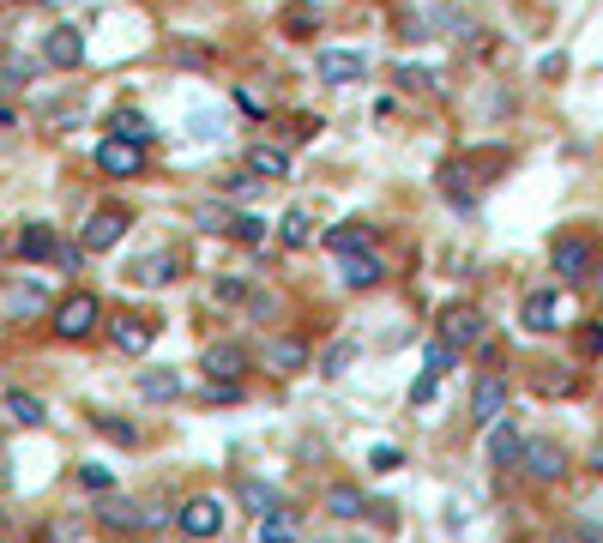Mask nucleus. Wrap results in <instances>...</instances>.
<instances>
[{
	"mask_svg": "<svg viewBox=\"0 0 603 543\" xmlns=\"http://www.w3.org/2000/svg\"><path fill=\"white\" fill-rule=\"evenodd\" d=\"M555 543H567V537H555Z\"/></svg>",
	"mask_w": 603,
	"mask_h": 543,
	"instance_id": "43",
	"label": "nucleus"
},
{
	"mask_svg": "<svg viewBox=\"0 0 603 543\" xmlns=\"http://www.w3.org/2000/svg\"><path fill=\"white\" fill-rule=\"evenodd\" d=\"M139 392H145V399H157V405H169V399H182V375H175V369H145Z\"/></svg>",
	"mask_w": 603,
	"mask_h": 543,
	"instance_id": "25",
	"label": "nucleus"
},
{
	"mask_svg": "<svg viewBox=\"0 0 603 543\" xmlns=\"http://www.w3.org/2000/svg\"><path fill=\"white\" fill-rule=\"evenodd\" d=\"M205 224H212V230H224V236H235V242H247V248H260V242H266V224H260L254 212H205Z\"/></svg>",
	"mask_w": 603,
	"mask_h": 543,
	"instance_id": "15",
	"label": "nucleus"
},
{
	"mask_svg": "<svg viewBox=\"0 0 603 543\" xmlns=\"http://www.w3.org/2000/svg\"><path fill=\"white\" fill-rule=\"evenodd\" d=\"M97 320H103V302L91 297V290H72V297L55 302V332H61L67 345L91 339V332H97Z\"/></svg>",
	"mask_w": 603,
	"mask_h": 543,
	"instance_id": "3",
	"label": "nucleus"
},
{
	"mask_svg": "<svg viewBox=\"0 0 603 543\" xmlns=\"http://www.w3.org/2000/svg\"><path fill=\"white\" fill-rule=\"evenodd\" d=\"M320 242H327V254H332V260H344V254H362V248H375V230L362 224V217H350V224L320 230Z\"/></svg>",
	"mask_w": 603,
	"mask_h": 543,
	"instance_id": "13",
	"label": "nucleus"
},
{
	"mask_svg": "<svg viewBox=\"0 0 603 543\" xmlns=\"http://www.w3.org/2000/svg\"><path fill=\"white\" fill-rule=\"evenodd\" d=\"M0 410H7L12 423H25V429H37V423L49 417V410H42V399H37V392H25V387H7V392H0Z\"/></svg>",
	"mask_w": 603,
	"mask_h": 543,
	"instance_id": "21",
	"label": "nucleus"
},
{
	"mask_svg": "<svg viewBox=\"0 0 603 543\" xmlns=\"http://www.w3.org/2000/svg\"><path fill=\"white\" fill-rule=\"evenodd\" d=\"M519 465H525V472H532L537 483H562V477H567V453L555 447V442H525Z\"/></svg>",
	"mask_w": 603,
	"mask_h": 543,
	"instance_id": "11",
	"label": "nucleus"
},
{
	"mask_svg": "<svg viewBox=\"0 0 603 543\" xmlns=\"http://www.w3.org/2000/svg\"><path fill=\"white\" fill-rule=\"evenodd\" d=\"M169 266H175V254H145L134 266V278H139V284H164V278H175Z\"/></svg>",
	"mask_w": 603,
	"mask_h": 543,
	"instance_id": "28",
	"label": "nucleus"
},
{
	"mask_svg": "<svg viewBox=\"0 0 603 543\" xmlns=\"http://www.w3.org/2000/svg\"><path fill=\"white\" fill-rule=\"evenodd\" d=\"M369 465H375V472H392V465H399V447H375Z\"/></svg>",
	"mask_w": 603,
	"mask_h": 543,
	"instance_id": "36",
	"label": "nucleus"
},
{
	"mask_svg": "<svg viewBox=\"0 0 603 543\" xmlns=\"http://www.w3.org/2000/svg\"><path fill=\"white\" fill-rule=\"evenodd\" d=\"M440 339H447L453 350H470V345L483 339V314L470 302H453L447 314H440Z\"/></svg>",
	"mask_w": 603,
	"mask_h": 543,
	"instance_id": "10",
	"label": "nucleus"
},
{
	"mask_svg": "<svg viewBox=\"0 0 603 543\" xmlns=\"http://www.w3.org/2000/svg\"><path fill=\"white\" fill-rule=\"evenodd\" d=\"M0 127H12V109H0Z\"/></svg>",
	"mask_w": 603,
	"mask_h": 543,
	"instance_id": "40",
	"label": "nucleus"
},
{
	"mask_svg": "<svg viewBox=\"0 0 603 543\" xmlns=\"http://www.w3.org/2000/svg\"><path fill=\"white\" fill-rule=\"evenodd\" d=\"M127 224H134V217H127L121 205H97V212L85 217V230H79V248L85 254H109V248L127 236Z\"/></svg>",
	"mask_w": 603,
	"mask_h": 543,
	"instance_id": "4",
	"label": "nucleus"
},
{
	"mask_svg": "<svg viewBox=\"0 0 603 543\" xmlns=\"http://www.w3.org/2000/svg\"><path fill=\"white\" fill-rule=\"evenodd\" d=\"M549 266H555V278H567V284H585V278L597 272V248H592V236H580V230L555 236V242H549Z\"/></svg>",
	"mask_w": 603,
	"mask_h": 543,
	"instance_id": "2",
	"label": "nucleus"
},
{
	"mask_svg": "<svg viewBox=\"0 0 603 543\" xmlns=\"http://www.w3.org/2000/svg\"><path fill=\"white\" fill-rule=\"evenodd\" d=\"M278 242H284L290 254H302V248L314 242V217H308V212H284V217H278Z\"/></svg>",
	"mask_w": 603,
	"mask_h": 543,
	"instance_id": "24",
	"label": "nucleus"
},
{
	"mask_svg": "<svg viewBox=\"0 0 603 543\" xmlns=\"http://www.w3.org/2000/svg\"><path fill=\"white\" fill-rule=\"evenodd\" d=\"M55 266L72 272V266H79V248H67V242H61V248H55Z\"/></svg>",
	"mask_w": 603,
	"mask_h": 543,
	"instance_id": "38",
	"label": "nucleus"
},
{
	"mask_svg": "<svg viewBox=\"0 0 603 543\" xmlns=\"http://www.w3.org/2000/svg\"><path fill=\"white\" fill-rule=\"evenodd\" d=\"M260 362H266L272 375H296V369H308V345L302 339H272Z\"/></svg>",
	"mask_w": 603,
	"mask_h": 543,
	"instance_id": "20",
	"label": "nucleus"
},
{
	"mask_svg": "<svg viewBox=\"0 0 603 543\" xmlns=\"http://www.w3.org/2000/svg\"><path fill=\"white\" fill-rule=\"evenodd\" d=\"M19 7H37V0H19Z\"/></svg>",
	"mask_w": 603,
	"mask_h": 543,
	"instance_id": "41",
	"label": "nucleus"
},
{
	"mask_svg": "<svg viewBox=\"0 0 603 543\" xmlns=\"http://www.w3.org/2000/svg\"><path fill=\"white\" fill-rule=\"evenodd\" d=\"M242 175H254V182H284V175H290V152H278V145H247Z\"/></svg>",
	"mask_w": 603,
	"mask_h": 543,
	"instance_id": "16",
	"label": "nucleus"
},
{
	"mask_svg": "<svg viewBox=\"0 0 603 543\" xmlns=\"http://www.w3.org/2000/svg\"><path fill=\"white\" fill-rule=\"evenodd\" d=\"M55 248H61L55 224H25V230H19V254H25V260H55Z\"/></svg>",
	"mask_w": 603,
	"mask_h": 543,
	"instance_id": "22",
	"label": "nucleus"
},
{
	"mask_svg": "<svg viewBox=\"0 0 603 543\" xmlns=\"http://www.w3.org/2000/svg\"><path fill=\"white\" fill-rule=\"evenodd\" d=\"M592 465H597V472H603V435H597V447H592Z\"/></svg>",
	"mask_w": 603,
	"mask_h": 543,
	"instance_id": "39",
	"label": "nucleus"
},
{
	"mask_svg": "<svg viewBox=\"0 0 603 543\" xmlns=\"http://www.w3.org/2000/svg\"><path fill=\"white\" fill-rule=\"evenodd\" d=\"M42 61L61 67V72L79 67L85 61V31H79V25H55V31L42 37Z\"/></svg>",
	"mask_w": 603,
	"mask_h": 543,
	"instance_id": "8",
	"label": "nucleus"
},
{
	"mask_svg": "<svg viewBox=\"0 0 603 543\" xmlns=\"http://www.w3.org/2000/svg\"><path fill=\"white\" fill-rule=\"evenodd\" d=\"M314 72H320L327 85H357L362 72H369V55H362V49H320Z\"/></svg>",
	"mask_w": 603,
	"mask_h": 543,
	"instance_id": "9",
	"label": "nucleus"
},
{
	"mask_svg": "<svg viewBox=\"0 0 603 543\" xmlns=\"http://www.w3.org/2000/svg\"><path fill=\"white\" fill-rule=\"evenodd\" d=\"M260 543H302V513H290V507L260 513Z\"/></svg>",
	"mask_w": 603,
	"mask_h": 543,
	"instance_id": "18",
	"label": "nucleus"
},
{
	"mask_svg": "<svg viewBox=\"0 0 603 543\" xmlns=\"http://www.w3.org/2000/svg\"><path fill=\"white\" fill-rule=\"evenodd\" d=\"M157 339V320L152 314H134V308H121V314H109V345L127 350V357H145Z\"/></svg>",
	"mask_w": 603,
	"mask_h": 543,
	"instance_id": "5",
	"label": "nucleus"
},
{
	"mask_svg": "<svg viewBox=\"0 0 603 543\" xmlns=\"http://www.w3.org/2000/svg\"><path fill=\"white\" fill-rule=\"evenodd\" d=\"M79 483H85V489H103V495H109V489H115V472H109V465H79Z\"/></svg>",
	"mask_w": 603,
	"mask_h": 543,
	"instance_id": "32",
	"label": "nucleus"
},
{
	"mask_svg": "<svg viewBox=\"0 0 603 543\" xmlns=\"http://www.w3.org/2000/svg\"><path fill=\"white\" fill-rule=\"evenodd\" d=\"M338 278H344V290H375L380 278H387V260H380L375 248H362V254L338 260Z\"/></svg>",
	"mask_w": 603,
	"mask_h": 543,
	"instance_id": "12",
	"label": "nucleus"
},
{
	"mask_svg": "<svg viewBox=\"0 0 603 543\" xmlns=\"http://www.w3.org/2000/svg\"><path fill=\"white\" fill-rule=\"evenodd\" d=\"M97 169L115 175V182H127V175L145 169V145H127V139L103 134V139H97Z\"/></svg>",
	"mask_w": 603,
	"mask_h": 543,
	"instance_id": "7",
	"label": "nucleus"
},
{
	"mask_svg": "<svg viewBox=\"0 0 603 543\" xmlns=\"http://www.w3.org/2000/svg\"><path fill=\"white\" fill-rule=\"evenodd\" d=\"M327 513H332V520H357V513H362V495H357V489H332V495H327Z\"/></svg>",
	"mask_w": 603,
	"mask_h": 543,
	"instance_id": "30",
	"label": "nucleus"
},
{
	"mask_svg": "<svg viewBox=\"0 0 603 543\" xmlns=\"http://www.w3.org/2000/svg\"><path fill=\"white\" fill-rule=\"evenodd\" d=\"M519 453H525V435L507 417L489 423V465H519Z\"/></svg>",
	"mask_w": 603,
	"mask_h": 543,
	"instance_id": "19",
	"label": "nucleus"
},
{
	"mask_svg": "<svg viewBox=\"0 0 603 543\" xmlns=\"http://www.w3.org/2000/svg\"><path fill=\"white\" fill-rule=\"evenodd\" d=\"M507 417V375H483L477 387H470V423L477 429H489V423Z\"/></svg>",
	"mask_w": 603,
	"mask_h": 543,
	"instance_id": "6",
	"label": "nucleus"
},
{
	"mask_svg": "<svg viewBox=\"0 0 603 543\" xmlns=\"http://www.w3.org/2000/svg\"><path fill=\"white\" fill-rule=\"evenodd\" d=\"M422 362H429V369H422V375H435V380H440V375L453 369V362H459V350H453L447 339H429V357H422Z\"/></svg>",
	"mask_w": 603,
	"mask_h": 543,
	"instance_id": "29",
	"label": "nucleus"
},
{
	"mask_svg": "<svg viewBox=\"0 0 603 543\" xmlns=\"http://www.w3.org/2000/svg\"><path fill=\"white\" fill-rule=\"evenodd\" d=\"M580 350H585V357H597V350H603V327H580Z\"/></svg>",
	"mask_w": 603,
	"mask_h": 543,
	"instance_id": "34",
	"label": "nucleus"
},
{
	"mask_svg": "<svg viewBox=\"0 0 603 543\" xmlns=\"http://www.w3.org/2000/svg\"><path fill=\"white\" fill-rule=\"evenodd\" d=\"M175 525H182L187 543H212V537H224L230 513H224V502H217V495H187L182 513H175Z\"/></svg>",
	"mask_w": 603,
	"mask_h": 543,
	"instance_id": "1",
	"label": "nucleus"
},
{
	"mask_svg": "<svg viewBox=\"0 0 603 543\" xmlns=\"http://www.w3.org/2000/svg\"><path fill=\"white\" fill-rule=\"evenodd\" d=\"M25 79V61H12V55H7V61H0V85H19Z\"/></svg>",
	"mask_w": 603,
	"mask_h": 543,
	"instance_id": "37",
	"label": "nucleus"
},
{
	"mask_svg": "<svg viewBox=\"0 0 603 543\" xmlns=\"http://www.w3.org/2000/svg\"><path fill=\"white\" fill-rule=\"evenodd\" d=\"M435 399V375H422L417 387H410V405H429Z\"/></svg>",
	"mask_w": 603,
	"mask_h": 543,
	"instance_id": "35",
	"label": "nucleus"
},
{
	"mask_svg": "<svg viewBox=\"0 0 603 543\" xmlns=\"http://www.w3.org/2000/svg\"><path fill=\"white\" fill-rule=\"evenodd\" d=\"M97 429L109 435L115 447H139V429H134V423H121V417H97Z\"/></svg>",
	"mask_w": 603,
	"mask_h": 543,
	"instance_id": "31",
	"label": "nucleus"
},
{
	"mask_svg": "<svg viewBox=\"0 0 603 543\" xmlns=\"http://www.w3.org/2000/svg\"><path fill=\"white\" fill-rule=\"evenodd\" d=\"M242 297H247V278H235V272L217 278V302H242Z\"/></svg>",
	"mask_w": 603,
	"mask_h": 543,
	"instance_id": "33",
	"label": "nucleus"
},
{
	"mask_svg": "<svg viewBox=\"0 0 603 543\" xmlns=\"http://www.w3.org/2000/svg\"><path fill=\"white\" fill-rule=\"evenodd\" d=\"M49 308V297H42L37 284H12L7 290V314H42Z\"/></svg>",
	"mask_w": 603,
	"mask_h": 543,
	"instance_id": "27",
	"label": "nucleus"
},
{
	"mask_svg": "<svg viewBox=\"0 0 603 543\" xmlns=\"http://www.w3.org/2000/svg\"><path fill=\"white\" fill-rule=\"evenodd\" d=\"M0 248H7V236H0Z\"/></svg>",
	"mask_w": 603,
	"mask_h": 543,
	"instance_id": "42",
	"label": "nucleus"
},
{
	"mask_svg": "<svg viewBox=\"0 0 603 543\" xmlns=\"http://www.w3.org/2000/svg\"><path fill=\"white\" fill-rule=\"evenodd\" d=\"M109 134H115V139H127V145H152V122H145L139 109H115Z\"/></svg>",
	"mask_w": 603,
	"mask_h": 543,
	"instance_id": "26",
	"label": "nucleus"
},
{
	"mask_svg": "<svg viewBox=\"0 0 603 543\" xmlns=\"http://www.w3.org/2000/svg\"><path fill=\"white\" fill-rule=\"evenodd\" d=\"M200 375H205V380H242V375H247V350H242V345H212V350L200 357Z\"/></svg>",
	"mask_w": 603,
	"mask_h": 543,
	"instance_id": "14",
	"label": "nucleus"
},
{
	"mask_svg": "<svg viewBox=\"0 0 603 543\" xmlns=\"http://www.w3.org/2000/svg\"><path fill=\"white\" fill-rule=\"evenodd\" d=\"M235 502H242L247 513H272V507H284V502H278V489H272V483H260V477H235Z\"/></svg>",
	"mask_w": 603,
	"mask_h": 543,
	"instance_id": "23",
	"label": "nucleus"
},
{
	"mask_svg": "<svg viewBox=\"0 0 603 543\" xmlns=\"http://www.w3.org/2000/svg\"><path fill=\"white\" fill-rule=\"evenodd\" d=\"M519 314H525V327H532V332H555V327H562V297H555V290H532Z\"/></svg>",
	"mask_w": 603,
	"mask_h": 543,
	"instance_id": "17",
	"label": "nucleus"
}]
</instances>
